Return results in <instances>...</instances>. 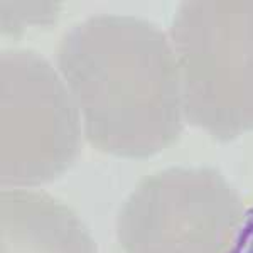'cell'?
I'll list each match as a JSON object with an SVG mask.
<instances>
[{"mask_svg":"<svg viewBox=\"0 0 253 253\" xmlns=\"http://www.w3.org/2000/svg\"><path fill=\"white\" fill-rule=\"evenodd\" d=\"M184 118L221 142L253 132V0H191L170 26Z\"/></svg>","mask_w":253,"mask_h":253,"instance_id":"cell-2","label":"cell"},{"mask_svg":"<svg viewBox=\"0 0 253 253\" xmlns=\"http://www.w3.org/2000/svg\"><path fill=\"white\" fill-rule=\"evenodd\" d=\"M56 66L95 149L147 159L181 137L177 61L170 39L154 24L130 15H91L64 32Z\"/></svg>","mask_w":253,"mask_h":253,"instance_id":"cell-1","label":"cell"},{"mask_svg":"<svg viewBox=\"0 0 253 253\" xmlns=\"http://www.w3.org/2000/svg\"><path fill=\"white\" fill-rule=\"evenodd\" d=\"M81 113L59 71L29 49L0 54V179L32 187L54 181L81 149Z\"/></svg>","mask_w":253,"mask_h":253,"instance_id":"cell-4","label":"cell"},{"mask_svg":"<svg viewBox=\"0 0 253 253\" xmlns=\"http://www.w3.org/2000/svg\"><path fill=\"white\" fill-rule=\"evenodd\" d=\"M240 194L211 167L140 179L117 216L124 253H231L245 226Z\"/></svg>","mask_w":253,"mask_h":253,"instance_id":"cell-3","label":"cell"},{"mask_svg":"<svg viewBox=\"0 0 253 253\" xmlns=\"http://www.w3.org/2000/svg\"><path fill=\"white\" fill-rule=\"evenodd\" d=\"M2 253H96L88 228L44 191L10 187L0 194Z\"/></svg>","mask_w":253,"mask_h":253,"instance_id":"cell-5","label":"cell"}]
</instances>
